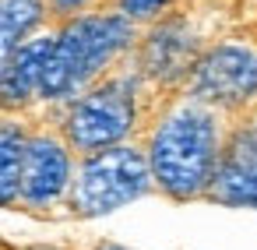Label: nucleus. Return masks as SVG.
Masks as SVG:
<instances>
[{
  "label": "nucleus",
  "instance_id": "obj_1",
  "mask_svg": "<svg viewBox=\"0 0 257 250\" xmlns=\"http://www.w3.org/2000/svg\"><path fill=\"white\" fill-rule=\"evenodd\" d=\"M152 176L173 197H194L211 187L218 166V131L204 106H180L162 120L148 152Z\"/></svg>",
  "mask_w": 257,
  "mask_h": 250
},
{
  "label": "nucleus",
  "instance_id": "obj_2",
  "mask_svg": "<svg viewBox=\"0 0 257 250\" xmlns=\"http://www.w3.org/2000/svg\"><path fill=\"white\" fill-rule=\"evenodd\" d=\"M131 22L116 15H92L71 22L50 50L39 95L43 99H67L81 85H88L127 43H131Z\"/></svg>",
  "mask_w": 257,
  "mask_h": 250
},
{
  "label": "nucleus",
  "instance_id": "obj_3",
  "mask_svg": "<svg viewBox=\"0 0 257 250\" xmlns=\"http://www.w3.org/2000/svg\"><path fill=\"white\" fill-rule=\"evenodd\" d=\"M148 176H152V166H148V159L138 148H106V152H95L81 166V173H78L74 208L81 215L113 211V208L141 197L145 187H148Z\"/></svg>",
  "mask_w": 257,
  "mask_h": 250
},
{
  "label": "nucleus",
  "instance_id": "obj_4",
  "mask_svg": "<svg viewBox=\"0 0 257 250\" xmlns=\"http://www.w3.org/2000/svg\"><path fill=\"white\" fill-rule=\"evenodd\" d=\"M134 123V88L131 81H106L102 88L81 95L67 116V138L81 152H106Z\"/></svg>",
  "mask_w": 257,
  "mask_h": 250
},
{
  "label": "nucleus",
  "instance_id": "obj_5",
  "mask_svg": "<svg viewBox=\"0 0 257 250\" xmlns=\"http://www.w3.org/2000/svg\"><path fill=\"white\" fill-rule=\"evenodd\" d=\"M194 92L218 106H239L257 95V57L243 46L211 50L194 71Z\"/></svg>",
  "mask_w": 257,
  "mask_h": 250
},
{
  "label": "nucleus",
  "instance_id": "obj_6",
  "mask_svg": "<svg viewBox=\"0 0 257 250\" xmlns=\"http://www.w3.org/2000/svg\"><path fill=\"white\" fill-rule=\"evenodd\" d=\"M211 197L222 204H253L257 208V127L239 131L229 148L218 155L211 176Z\"/></svg>",
  "mask_w": 257,
  "mask_h": 250
},
{
  "label": "nucleus",
  "instance_id": "obj_7",
  "mask_svg": "<svg viewBox=\"0 0 257 250\" xmlns=\"http://www.w3.org/2000/svg\"><path fill=\"white\" fill-rule=\"evenodd\" d=\"M71 176V162L67 152L53 141V138H36L25 148V169H22V197L32 204H46L53 201Z\"/></svg>",
  "mask_w": 257,
  "mask_h": 250
},
{
  "label": "nucleus",
  "instance_id": "obj_8",
  "mask_svg": "<svg viewBox=\"0 0 257 250\" xmlns=\"http://www.w3.org/2000/svg\"><path fill=\"white\" fill-rule=\"evenodd\" d=\"M50 50H53V39H36V43H25L11 57V64L0 74V102L4 106H25L39 92Z\"/></svg>",
  "mask_w": 257,
  "mask_h": 250
},
{
  "label": "nucleus",
  "instance_id": "obj_9",
  "mask_svg": "<svg viewBox=\"0 0 257 250\" xmlns=\"http://www.w3.org/2000/svg\"><path fill=\"white\" fill-rule=\"evenodd\" d=\"M194 60V39L183 22L159 25L145 43V71L155 78H176Z\"/></svg>",
  "mask_w": 257,
  "mask_h": 250
},
{
  "label": "nucleus",
  "instance_id": "obj_10",
  "mask_svg": "<svg viewBox=\"0 0 257 250\" xmlns=\"http://www.w3.org/2000/svg\"><path fill=\"white\" fill-rule=\"evenodd\" d=\"M43 0H0V74L22 50V36L39 22Z\"/></svg>",
  "mask_w": 257,
  "mask_h": 250
},
{
  "label": "nucleus",
  "instance_id": "obj_11",
  "mask_svg": "<svg viewBox=\"0 0 257 250\" xmlns=\"http://www.w3.org/2000/svg\"><path fill=\"white\" fill-rule=\"evenodd\" d=\"M25 138L15 127H0V204H11L22 194V169H25Z\"/></svg>",
  "mask_w": 257,
  "mask_h": 250
},
{
  "label": "nucleus",
  "instance_id": "obj_12",
  "mask_svg": "<svg viewBox=\"0 0 257 250\" xmlns=\"http://www.w3.org/2000/svg\"><path fill=\"white\" fill-rule=\"evenodd\" d=\"M120 8L127 18H152L166 8V0H120Z\"/></svg>",
  "mask_w": 257,
  "mask_h": 250
},
{
  "label": "nucleus",
  "instance_id": "obj_13",
  "mask_svg": "<svg viewBox=\"0 0 257 250\" xmlns=\"http://www.w3.org/2000/svg\"><path fill=\"white\" fill-rule=\"evenodd\" d=\"M78 4H85V0H53V8H57V11H74Z\"/></svg>",
  "mask_w": 257,
  "mask_h": 250
},
{
  "label": "nucleus",
  "instance_id": "obj_14",
  "mask_svg": "<svg viewBox=\"0 0 257 250\" xmlns=\"http://www.w3.org/2000/svg\"><path fill=\"white\" fill-rule=\"evenodd\" d=\"M106 250H120V246H106Z\"/></svg>",
  "mask_w": 257,
  "mask_h": 250
}]
</instances>
